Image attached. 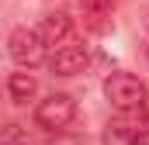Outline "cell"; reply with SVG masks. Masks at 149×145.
Segmentation results:
<instances>
[{"label": "cell", "mask_w": 149, "mask_h": 145, "mask_svg": "<svg viewBox=\"0 0 149 145\" xmlns=\"http://www.w3.org/2000/svg\"><path fill=\"white\" fill-rule=\"evenodd\" d=\"M104 97L111 100V107H118L121 114H132V110H142L146 104V83L139 79V76H132V72H111L108 79H104Z\"/></svg>", "instance_id": "1"}, {"label": "cell", "mask_w": 149, "mask_h": 145, "mask_svg": "<svg viewBox=\"0 0 149 145\" xmlns=\"http://www.w3.org/2000/svg\"><path fill=\"white\" fill-rule=\"evenodd\" d=\"M76 117V100L70 93H49L35 107V124L45 131H63L66 124H73Z\"/></svg>", "instance_id": "2"}, {"label": "cell", "mask_w": 149, "mask_h": 145, "mask_svg": "<svg viewBox=\"0 0 149 145\" xmlns=\"http://www.w3.org/2000/svg\"><path fill=\"white\" fill-rule=\"evenodd\" d=\"M7 52H10V59H14L17 66L35 69L38 62L45 59V41H42L38 31H31V28H14L10 38H7Z\"/></svg>", "instance_id": "3"}, {"label": "cell", "mask_w": 149, "mask_h": 145, "mask_svg": "<svg viewBox=\"0 0 149 145\" xmlns=\"http://www.w3.org/2000/svg\"><path fill=\"white\" fill-rule=\"evenodd\" d=\"M87 66H90V52L83 45H63L49 59V69L56 72V76H76V72L87 69Z\"/></svg>", "instance_id": "4"}, {"label": "cell", "mask_w": 149, "mask_h": 145, "mask_svg": "<svg viewBox=\"0 0 149 145\" xmlns=\"http://www.w3.org/2000/svg\"><path fill=\"white\" fill-rule=\"evenodd\" d=\"M70 31H73V21H70V14L56 10V14H45V17H42L38 38H42L45 45H63V41L70 38Z\"/></svg>", "instance_id": "5"}, {"label": "cell", "mask_w": 149, "mask_h": 145, "mask_svg": "<svg viewBox=\"0 0 149 145\" xmlns=\"http://www.w3.org/2000/svg\"><path fill=\"white\" fill-rule=\"evenodd\" d=\"M114 3L118 0H80L83 17H87V24L94 31H104L108 28V21H111V14H114Z\"/></svg>", "instance_id": "6"}, {"label": "cell", "mask_w": 149, "mask_h": 145, "mask_svg": "<svg viewBox=\"0 0 149 145\" xmlns=\"http://www.w3.org/2000/svg\"><path fill=\"white\" fill-rule=\"evenodd\" d=\"M7 90H10V100H14V104H28V100L38 93V79L31 76V72H10Z\"/></svg>", "instance_id": "7"}, {"label": "cell", "mask_w": 149, "mask_h": 145, "mask_svg": "<svg viewBox=\"0 0 149 145\" xmlns=\"http://www.w3.org/2000/svg\"><path fill=\"white\" fill-rule=\"evenodd\" d=\"M128 145H149V121H142V124H135L132 131H128V138H125Z\"/></svg>", "instance_id": "8"}, {"label": "cell", "mask_w": 149, "mask_h": 145, "mask_svg": "<svg viewBox=\"0 0 149 145\" xmlns=\"http://www.w3.org/2000/svg\"><path fill=\"white\" fill-rule=\"evenodd\" d=\"M142 41H146V55H149V14H146V31H142Z\"/></svg>", "instance_id": "9"}, {"label": "cell", "mask_w": 149, "mask_h": 145, "mask_svg": "<svg viewBox=\"0 0 149 145\" xmlns=\"http://www.w3.org/2000/svg\"><path fill=\"white\" fill-rule=\"evenodd\" d=\"M3 145H7V142H3Z\"/></svg>", "instance_id": "10"}]
</instances>
